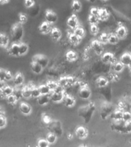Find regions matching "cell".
<instances>
[{"mask_svg":"<svg viewBox=\"0 0 131 147\" xmlns=\"http://www.w3.org/2000/svg\"><path fill=\"white\" fill-rule=\"evenodd\" d=\"M94 111H95V104L94 103H90L88 105L80 107L78 111V114L84 119L85 123H87L91 119Z\"/></svg>","mask_w":131,"mask_h":147,"instance_id":"6da1fadb","label":"cell"},{"mask_svg":"<svg viewBox=\"0 0 131 147\" xmlns=\"http://www.w3.org/2000/svg\"><path fill=\"white\" fill-rule=\"evenodd\" d=\"M11 36L12 39L15 41L14 43H20L21 40L22 39L23 34H24V30L23 26L20 22L15 23L11 27Z\"/></svg>","mask_w":131,"mask_h":147,"instance_id":"7a4b0ae2","label":"cell"},{"mask_svg":"<svg viewBox=\"0 0 131 147\" xmlns=\"http://www.w3.org/2000/svg\"><path fill=\"white\" fill-rule=\"evenodd\" d=\"M32 61L36 62L40 66L44 68L48 66V58L43 55H35L32 57Z\"/></svg>","mask_w":131,"mask_h":147,"instance_id":"3957f363","label":"cell"},{"mask_svg":"<svg viewBox=\"0 0 131 147\" xmlns=\"http://www.w3.org/2000/svg\"><path fill=\"white\" fill-rule=\"evenodd\" d=\"M101 61L105 63V64H114L117 62L116 57H114V55H113L112 53L107 52L104 53L101 56Z\"/></svg>","mask_w":131,"mask_h":147,"instance_id":"277c9868","label":"cell"},{"mask_svg":"<svg viewBox=\"0 0 131 147\" xmlns=\"http://www.w3.org/2000/svg\"><path fill=\"white\" fill-rule=\"evenodd\" d=\"M45 18L46 22H48L50 24H54L57 22V16L55 11H53L52 10H50V9H48L45 11Z\"/></svg>","mask_w":131,"mask_h":147,"instance_id":"5b68a950","label":"cell"},{"mask_svg":"<svg viewBox=\"0 0 131 147\" xmlns=\"http://www.w3.org/2000/svg\"><path fill=\"white\" fill-rule=\"evenodd\" d=\"M113 107L109 103H106L102 107L101 111V118L103 119H105L108 117V115H110L111 113H113Z\"/></svg>","mask_w":131,"mask_h":147,"instance_id":"8992f818","label":"cell"},{"mask_svg":"<svg viewBox=\"0 0 131 147\" xmlns=\"http://www.w3.org/2000/svg\"><path fill=\"white\" fill-rule=\"evenodd\" d=\"M91 47L94 49V52L97 55H101L103 54V47L102 44L98 40H94L91 42Z\"/></svg>","mask_w":131,"mask_h":147,"instance_id":"52a82bcc","label":"cell"},{"mask_svg":"<svg viewBox=\"0 0 131 147\" xmlns=\"http://www.w3.org/2000/svg\"><path fill=\"white\" fill-rule=\"evenodd\" d=\"M52 26H51V24L48 23V22H44L40 25L39 26V31L42 33V34H47L51 33V30H52Z\"/></svg>","mask_w":131,"mask_h":147,"instance_id":"ba28073f","label":"cell"},{"mask_svg":"<svg viewBox=\"0 0 131 147\" xmlns=\"http://www.w3.org/2000/svg\"><path fill=\"white\" fill-rule=\"evenodd\" d=\"M64 92H52L51 94V100L55 103H60L64 100Z\"/></svg>","mask_w":131,"mask_h":147,"instance_id":"9c48e42d","label":"cell"},{"mask_svg":"<svg viewBox=\"0 0 131 147\" xmlns=\"http://www.w3.org/2000/svg\"><path fill=\"white\" fill-rule=\"evenodd\" d=\"M78 95H79V96H80V98L87 100V99H89L90 97L91 92H90V90L87 87H82L80 90H79Z\"/></svg>","mask_w":131,"mask_h":147,"instance_id":"30bf717a","label":"cell"},{"mask_svg":"<svg viewBox=\"0 0 131 147\" xmlns=\"http://www.w3.org/2000/svg\"><path fill=\"white\" fill-rule=\"evenodd\" d=\"M67 24L68 25V27L72 28V29L74 30L75 28H77L79 26V25H78V19L77 18V16L73 15L71 17H69V18L67 21Z\"/></svg>","mask_w":131,"mask_h":147,"instance_id":"8fae6325","label":"cell"},{"mask_svg":"<svg viewBox=\"0 0 131 147\" xmlns=\"http://www.w3.org/2000/svg\"><path fill=\"white\" fill-rule=\"evenodd\" d=\"M124 123L123 120L121 121H113V124L111 125L112 129L116 130L120 133H124Z\"/></svg>","mask_w":131,"mask_h":147,"instance_id":"7c38bea8","label":"cell"},{"mask_svg":"<svg viewBox=\"0 0 131 147\" xmlns=\"http://www.w3.org/2000/svg\"><path fill=\"white\" fill-rule=\"evenodd\" d=\"M12 81L13 84L16 85V87H19L22 86L24 83V77H23L22 74L21 72H18L16 74V75L14 76L12 78Z\"/></svg>","mask_w":131,"mask_h":147,"instance_id":"4fadbf2b","label":"cell"},{"mask_svg":"<svg viewBox=\"0 0 131 147\" xmlns=\"http://www.w3.org/2000/svg\"><path fill=\"white\" fill-rule=\"evenodd\" d=\"M120 62L124 66H128L131 62V54L130 53H124L121 55L120 58Z\"/></svg>","mask_w":131,"mask_h":147,"instance_id":"5bb4252c","label":"cell"},{"mask_svg":"<svg viewBox=\"0 0 131 147\" xmlns=\"http://www.w3.org/2000/svg\"><path fill=\"white\" fill-rule=\"evenodd\" d=\"M75 134L77 137H78L80 140L87 138L88 133H87V129L84 127V126H79L75 131Z\"/></svg>","mask_w":131,"mask_h":147,"instance_id":"9a60e30c","label":"cell"},{"mask_svg":"<svg viewBox=\"0 0 131 147\" xmlns=\"http://www.w3.org/2000/svg\"><path fill=\"white\" fill-rule=\"evenodd\" d=\"M8 52L9 55L12 56H19V44H12L9 49H8Z\"/></svg>","mask_w":131,"mask_h":147,"instance_id":"2e32d148","label":"cell"},{"mask_svg":"<svg viewBox=\"0 0 131 147\" xmlns=\"http://www.w3.org/2000/svg\"><path fill=\"white\" fill-rule=\"evenodd\" d=\"M19 110L24 115H29L32 113V107L26 103H21L19 106Z\"/></svg>","mask_w":131,"mask_h":147,"instance_id":"e0dca14e","label":"cell"},{"mask_svg":"<svg viewBox=\"0 0 131 147\" xmlns=\"http://www.w3.org/2000/svg\"><path fill=\"white\" fill-rule=\"evenodd\" d=\"M63 101H64V105L68 107H72L75 104V100L73 96H70V95H65Z\"/></svg>","mask_w":131,"mask_h":147,"instance_id":"ac0fdd59","label":"cell"},{"mask_svg":"<svg viewBox=\"0 0 131 147\" xmlns=\"http://www.w3.org/2000/svg\"><path fill=\"white\" fill-rule=\"evenodd\" d=\"M9 38L4 33H0V46L3 48H6L9 45Z\"/></svg>","mask_w":131,"mask_h":147,"instance_id":"d6986e66","label":"cell"},{"mask_svg":"<svg viewBox=\"0 0 131 147\" xmlns=\"http://www.w3.org/2000/svg\"><path fill=\"white\" fill-rule=\"evenodd\" d=\"M123 113L124 112L120 110H115L110 114L111 119L113 121H121L122 118H123Z\"/></svg>","mask_w":131,"mask_h":147,"instance_id":"ffe728a7","label":"cell"},{"mask_svg":"<svg viewBox=\"0 0 131 147\" xmlns=\"http://www.w3.org/2000/svg\"><path fill=\"white\" fill-rule=\"evenodd\" d=\"M126 33H127L126 28L124 26H122V25L119 26L116 30V35L119 38V39L125 38L126 35Z\"/></svg>","mask_w":131,"mask_h":147,"instance_id":"44dd1931","label":"cell"},{"mask_svg":"<svg viewBox=\"0 0 131 147\" xmlns=\"http://www.w3.org/2000/svg\"><path fill=\"white\" fill-rule=\"evenodd\" d=\"M50 34L54 41H58L61 37V32L57 28H53Z\"/></svg>","mask_w":131,"mask_h":147,"instance_id":"7402d4cb","label":"cell"},{"mask_svg":"<svg viewBox=\"0 0 131 147\" xmlns=\"http://www.w3.org/2000/svg\"><path fill=\"white\" fill-rule=\"evenodd\" d=\"M51 98L48 95H40V96L37 98V101L39 105L44 106L48 104V102L50 101Z\"/></svg>","mask_w":131,"mask_h":147,"instance_id":"603a6c76","label":"cell"},{"mask_svg":"<svg viewBox=\"0 0 131 147\" xmlns=\"http://www.w3.org/2000/svg\"><path fill=\"white\" fill-rule=\"evenodd\" d=\"M13 93V88L11 87H9V86H7V85L2 90H1V94H2V96H4V97H7V96H10V95H12Z\"/></svg>","mask_w":131,"mask_h":147,"instance_id":"cb8c5ba5","label":"cell"},{"mask_svg":"<svg viewBox=\"0 0 131 147\" xmlns=\"http://www.w3.org/2000/svg\"><path fill=\"white\" fill-rule=\"evenodd\" d=\"M28 87H30L31 92H32V97L38 98V97L41 95L40 91H39L38 87H37L36 86H34V85L32 84H30L28 85Z\"/></svg>","mask_w":131,"mask_h":147,"instance_id":"d4e9b609","label":"cell"},{"mask_svg":"<svg viewBox=\"0 0 131 147\" xmlns=\"http://www.w3.org/2000/svg\"><path fill=\"white\" fill-rule=\"evenodd\" d=\"M65 57L68 61H74L78 58V55L74 51H68L65 55Z\"/></svg>","mask_w":131,"mask_h":147,"instance_id":"484cf974","label":"cell"},{"mask_svg":"<svg viewBox=\"0 0 131 147\" xmlns=\"http://www.w3.org/2000/svg\"><path fill=\"white\" fill-rule=\"evenodd\" d=\"M22 96L26 99L32 97V92H31V89L28 87V85H26L22 89Z\"/></svg>","mask_w":131,"mask_h":147,"instance_id":"4316f807","label":"cell"},{"mask_svg":"<svg viewBox=\"0 0 131 147\" xmlns=\"http://www.w3.org/2000/svg\"><path fill=\"white\" fill-rule=\"evenodd\" d=\"M69 38V41H70V43L71 45H78V44L80 42V38H78L77 35L74 34V33H71L68 35Z\"/></svg>","mask_w":131,"mask_h":147,"instance_id":"83f0119b","label":"cell"},{"mask_svg":"<svg viewBox=\"0 0 131 147\" xmlns=\"http://www.w3.org/2000/svg\"><path fill=\"white\" fill-rule=\"evenodd\" d=\"M31 69L34 74H41L42 70H43V68L38 64H37L36 62L34 61H32V63H31Z\"/></svg>","mask_w":131,"mask_h":147,"instance_id":"f1b7e54d","label":"cell"},{"mask_svg":"<svg viewBox=\"0 0 131 147\" xmlns=\"http://www.w3.org/2000/svg\"><path fill=\"white\" fill-rule=\"evenodd\" d=\"M119 41V38L116 35V34H108V43L110 45H117Z\"/></svg>","mask_w":131,"mask_h":147,"instance_id":"f546056e","label":"cell"},{"mask_svg":"<svg viewBox=\"0 0 131 147\" xmlns=\"http://www.w3.org/2000/svg\"><path fill=\"white\" fill-rule=\"evenodd\" d=\"M58 86L62 87L64 89V87H69V83H68V77H62L59 79L58 82H57Z\"/></svg>","mask_w":131,"mask_h":147,"instance_id":"4dcf8cb0","label":"cell"},{"mask_svg":"<svg viewBox=\"0 0 131 147\" xmlns=\"http://www.w3.org/2000/svg\"><path fill=\"white\" fill-rule=\"evenodd\" d=\"M38 89L41 95H49L51 92L46 84L40 85L38 87Z\"/></svg>","mask_w":131,"mask_h":147,"instance_id":"1f68e13d","label":"cell"},{"mask_svg":"<svg viewBox=\"0 0 131 147\" xmlns=\"http://www.w3.org/2000/svg\"><path fill=\"white\" fill-rule=\"evenodd\" d=\"M108 84V80H107V78L101 77L98 78L96 80V84L97 87H106Z\"/></svg>","mask_w":131,"mask_h":147,"instance_id":"d6a6232c","label":"cell"},{"mask_svg":"<svg viewBox=\"0 0 131 147\" xmlns=\"http://www.w3.org/2000/svg\"><path fill=\"white\" fill-rule=\"evenodd\" d=\"M109 17V12L107 11L105 9H101L100 10V14H99V20L100 21H105L107 20Z\"/></svg>","mask_w":131,"mask_h":147,"instance_id":"836d02e7","label":"cell"},{"mask_svg":"<svg viewBox=\"0 0 131 147\" xmlns=\"http://www.w3.org/2000/svg\"><path fill=\"white\" fill-rule=\"evenodd\" d=\"M73 33L75 34V35H77L78 38H80L81 39L84 36L85 31L82 27H80V26H78L77 28H75V29L74 30Z\"/></svg>","mask_w":131,"mask_h":147,"instance_id":"e575fe53","label":"cell"},{"mask_svg":"<svg viewBox=\"0 0 131 147\" xmlns=\"http://www.w3.org/2000/svg\"><path fill=\"white\" fill-rule=\"evenodd\" d=\"M46 140L49 143V145L54 144L56 142V140H57V136L55 135L52 133H49L48 134V136H47V137H46Z\"/></svg>","mask_w":131,"mask_h":147,"instance_id":"d590c367","label":"cell"},{"mask_svg":"<svg viewBox=\"0 0 131 147\" xmlns=\"http://www.w3.org/2000/svg\"><path fill=\"white\" fill-rule=\"evenodd\" d=\"M28 47L25 43H19V55H25L28 52Z\"/></svg>","mask_w":131,"mask_h":147,"instance_id":"8d00e7d4","label":"cell"},{"mask_svg":"<svg viewBox=\"0 0 131 147\" xmlns=\"http://www.w3.org/2000/svg\"><path fill=\"white\" fill-rule=\"evenodd\" d=\"M113 71H114L115 72H117V73H120V72H121V71L124 70V66L120 61H117L116 63H114V64H113Z\"/></svg>","mask_w":131,"mask_h":147,"instance_id":"74e56055","label":"cell"},{"mask_svg":"<svg viewBox=\"0 0 131 147\" xmlns=\"http://www.w3.org/2000/svg\"><path fill=\"white\" fill-rule=\"evenodd\" d=\"M46 85L48 86V88L50 89L51 91L54 92L55 90L57 89V87H58V84H57V83L55 82V81H52V80H50V81H48Z\"/></svg>","mask_w":131,"mask_h":147,"instance_id":"f35d334b","label":"cell"},{"mask_svg":"<svg viewBox=\"0 0 131 147\" xmlns=\"http://www.w3.org/2000/svg\"><path fill=\"white\" fill-rule=\"evenodd\" d=\"M71 8L74 11H79L81 9V4L78 1H73L71 4Z\"/></svg>","mask_w":131,"mask_h":147,"instance_id":"ab89813d","label":"cell"},{"mask_svg":"<svg viewBox=\"0 0 131 147\" xmlns=\"http://www.w3.org/2000/svg\"><path fill=\"white\" fill-rule=\"evenodd\" d=\"M99 18L97 17V16H92V15H90L89 17H88V22L91 25H97V23L99 22Z\"/></svg>","mask_w":131,"mask_h":147,"instance_id":"60d3db41","label":"cell"},{"mask_svg":"<svg viewBox=\"0 0 131 147\" xmlns=\"http://www.w3.org/2000/svg\"><path fill=\"white\" fill-rule=\"evenodd\" d=\"M101 44H106L108 42V34L107 33H102L99 37L98 40Z\"/></svg>","mask_w":131,"mask_h":147,"instance_id":"b9f144b4","label":"cell"},{"mask_svg":"<svg viewBox=\"0 0 131 147\" xmlns=\"http://www.w3.org/2000/svg\"><path fill=\"white\" fill-rule=\"evenodd\" d=\"M122 120L124 122V123H126V122L130 121L131 120V113L130 112H127V111H125V112L123 113V118H122Z\"/></svg>","mask_w":131,"mask_h":147,"instance_id":"7bdbcfd3","label":"cell"},{"mask_svg":"<svg viewBox=\"0 0 131 147\" xmlns=\"http://www.w3.org/2000/svg\"><path fill=\"white\" fill-rule=\"evenodd\" d=\"M38 147H49V143L47 142V140L44 139H40L38 142Z\"/></svg>","mask_w":131,"mask_h":147,"instance_id":"ee69618b","label":"cell"},{"mask_svg":"<svg viewBox=\"0 0 131 147\" xmlns=\"http://www.w3.org/2000/svg\"><path fill=\"white\" fill-rule=\"evenodd\" d=\"M7 102L10 104H15L16 103V101L18 100V99L16 98V96L12 94V95H10V96H7L6 97Z\"/></svg>","mask_w":131,"mask_h":147,"instance_id":"f6af8a7d","label":"cell"},{"mask_svg":"<svg viewBox=\"0 0 131 147\" xmlns=\"http://www.w3.org/2000/svg\"><path fill=\"white\" fill-rule=\"evenodd\" d=\"M90 33L94 35H96L97 34H98L99 32V28L97 25H91L90 27Z\"/></svg>","mask_w":131,"mask_h":147,"instance_id":"bcb514c9","label":"cell"},{"mask_svg":"<svg viewBox=\"0 0 131 147\" xmlns=\"http://www.w3.org/2000/svg\"><path fill=\"white\" fill-rule=\"evenodd\" d=\"M131 133V120L124 123V133Z\"/></svg>","mask_w":131,"mask_h":147,"instance_id":"7dc6e473","label":"cell"},{"mask_svg":"<svg viewBox=\"0 0 131 147\" xmlns=\"http://www.w3.org/2000/svg\"><path fill=\"white\" fill-rule=\"evenodd\" d=\"M100 10H101V9H98V8H97V7H93V8L90 9V15L98 17L99 14H100Z\"/></svg>","mask_w":131,"mask_h":147,"instance_id":"c3c4849f","label":"cell"},{"mask_svg":"<svg viewBox=\"0 0 131 147\" xmlns=\"http://www.w3.org/2000/svg\"><path fill=\"white\" fill-rule=\"evenodd\" d=\"M18 17H19V22H20L22 25L27 22L28 18H27V16H25V14L19 13V15H18Z\"/></svg>","mask_w":131,"mask_h":147,"instance_id":"681fc988","label":"cell"},{"mask_svg":"<svg viewBox=\"0 0 131 147\" xmlns=\"http://www.w3.org/2000/svg\"><path fill=\"white\" fill-rule=\"evenodd\" d=\"M13 94L15 96H16V98L20 99V97H22V90L21 89H18V88H16V89H14V93Z\"/></svg>","mask_w":131,"mask_h":147,"instance_id":"f907efd6","label":"cell"},{"mask_svg":"<svg viewBox=\"0 0 131 147\" xmlns=\"http://www.w3.org/2000/svg\"><path fill=\"white\" fill-rule=\"evenodd\" d=\"M5 75H6V71L4 69L0 68V80L5 81Z\"/></svg>","mask_w":131,"mask_h":147,"instance_id":"816d5d0a","label":"cell"},{"mask_svg":"<svg viewBox=\"0 0 131 147\" xmlns=\"http://www.w3.org/2000/svg\"><path fill=\"white\" fill-rule=\"evenodd\" d=\"M24 4H25L26 8H31L34 5V2L32 0H26L24 2Z\"/></svg>","mask_w":131,"mask_h":147,"instance_id":"f5cc1de1","label":"cell"},{"mask_svg":"<svg viewBox=\"0 0 131 147\" xmlns=\"http://www.w3.org/2000/svg\"><path fill=\"white\" fill-rule=\"evenodd\" d=\"M5 126H6V119H5V117H0V128H4Z\"/></svg>","mask_w":131,"mask_h":147,"instance_id":"db71d44e","label":"cell"},{"mask_svg":"<svg viewBox=\"0 0 131 147\" xmlns=\"http://www.w3.org/2000/svg\"><path fill=\"white\" fill-rule=\"evenodd\" d=\"M13 76L11 74V73L9 71H6V75H5V80H12Z\"/></svg>","mask_w":131,"mask_h":147,"instance_id":"11a10c76","label":"cell"},{"mask_svg":"<svg viewBox=\"0 0 131 147\" xmlns=\"http://www.w3.org/2000/svg\"><path fill=\"white\" fill-rule=\"evenodd\" d=\"M43 121L45 122V123L48 124L51 123V118L48 117V116H45V117H43Z\"/></svg>","mask_w":131,"mask_h":147,"instance_id":"9f6ffc18","label":"cell"},{"mask_svg":"<svg viewBox=\"0 0 131 147\" xmlns=\"http://www.w3.org/2000/svg\"><path fill=\"white\" fill-rule=\"evenodd\" d=\"M5 86H6V85H5V81L0 80V90H2L3 89V88H4Z\"/></svg>","mask_w":131,"mask_h":147,"instance_id":"6f0895ef","label":"cell"},{"mask_svg":"<svg viewBox=\"0 0 131 147\" xmlns=\"http://www.w3.org/2000/svg\"><path fill=\"white\" fill-rule=\"evenodd\" d=\"M4 114H5V112L3 109L2 107H0V117H4Z\"/></svg>","mask_w":131,"mask_h":147,"instance_id":"680465c9","label":"cell"},{"mask_svg":"<svg viewBox=\"0 0 131 147\" xmlns=\"http://www.w3.org/2000/svg\"><path fill=\"white\" fill-rule=\"evenodd\" d=\"M9 0H2V1H1V0H0V5L7 4V3H9Z\"/></svg>","mask_w":131,"mask_h":147,"instance_id":"91938a15","label":"cell"},{"mask_svg":"<svg viewBox=\"0 0 131 147\" xmlns=\"http://www.w3.org/2000/svg\"><path fill=\"white\" fill-rule=\"evenodd\" d=\"M79 147H87V146H84V145H82V146H80Z\"/></svg>","mask_w":131,"mask_h":147,"instance_id":"94428289","label":"cell"},{"mask_svg":"<svg viewBox=\"0 0 131 147\" xmlns=\"http://www.w3.org/2000/svg\"><path fill=\"white\" fill-rule=\"evenodd\" d=\"M129 67H130V68H131V62H130V65H129Z\"/></svg>","mask_w":131,"mask_h":147,"instance_id":"6125c7cd","label":"cell"},{"mask_svg":"<svg viewBox=\"0 0 131 147\" xmlns=\"http://www.w3.org/2000/svg\"><path fill=\"white\" fill-rule=\"evenodd\" d=\"M130 74H131V68H130Z\"/></svg>","mask_w":131,"mask_h":147,"instance_id":"be15d7a7","label":"cell"},{"mask_svg":"<svg viewBox=\"0 0 131 147\" xmlns=\"http://www.w3.org/2000/svg\"><path fill=\"white\" fill-rule=\"evenodd\" d=\"M36 147H38V146H36Z\"/></svg>","mask_w":131,"mask_h":147,"instance_id":"e7e4bbea","label":"cell"}]
</instances>
